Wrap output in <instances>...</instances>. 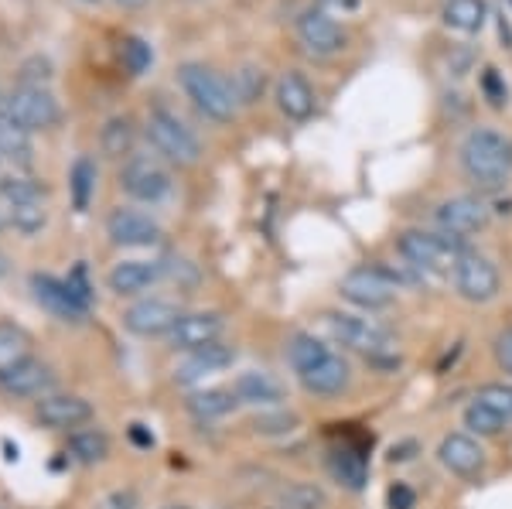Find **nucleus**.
I'll return each instance as SVG.
<instances>
[{
  "instance_id": "f257e3e1",
  "label": "nucleus",
  "mask_w": 512,
  "mask_h": 509,
  "mask_svg": "<svg viewBox=\"0 0 512 509\" xmlns=\"http://www.w3.org/2000/svg\"><path fill=\"white\" fill-rule=\"evenodd\" d=\"M461 168L468 182H475L485 192H495L512 175V141L492 127H478L461 141Z\"/></svg>"
},
{
  "instance_id": "f03ea898",
  "label": "nucleus",
  "mask_w": 512,
  "mask_h": 509,
  "mask_svg": "<svg viewBox=\"0 0 512 509\" xmlns=\"http://www.w3.org/2000/svg\"><path fill=\"white\" fill-rule=\"evenodd\" d=\"M321 322H325L328 335H332L338 346L366 356V363L383 366V369L400 366L396 339L379 322H373V318L349 315V311H325V315H321Z\"/></svg>"
},
{
  "instance_id": "7ed1b4c3",
  "label": "nucleus",
  "mask_w": 512,
  "mask_h": 509,
  "mask_svg": "<svg viewBox=\"0 0 512 509\" xmlns=\"http://www.w3.org/2000/svg\"><path fill=\"white\" fill-rule=\"evenodd\" d=\"M396 250H400V257L414 270H420L424 277H451L461 253H465L468 246L465 240L441 233V229H437V233L407 229V233H400V240H396Z\"/></svg>"
},
{
  "instance_id": "20e7f679",
  "label": "nucleus",
  "mask_w": 512,
  "mask_h": 509,
  "mask_svg": "<svg viewBox=\"0 0 512 509\" xmlns=\"http://www.w3.org/2000/svg\"><path fill=\"white\" fill-rule=\"evenodd\" d=\"M178 82L185 89V96L195 103V110L212 123H229L236 117V93L229 86V79H222L219 72H212L202 62H185L178 69Z\"/></svg>"
},
{
  "instance_id": "39448f33",
  "label": "nucleus",
  "mask_w": 512,
  "mask_h": 509,
  "mask_svg": "<svg viewBox=\"0 0 512 509\" xmlns=\"http://www.w3.org/2000/svg\"><path fill=\"white\" fill-rule=\"evenodd\" d=\"M144 134L154 151H158L164 161L178 164V168H192V164H198V158H202V141H198L175 113L164 110V106H154V110L147 113Z\"/></svg>"
},
{
  "instance_id": "423d86ee",
  "label": "nucleus",
  "mask_w": 512,
  "mask_h": 509,
  "mask_svg": "<svg viewBox=\"0 0 512 509\" xmlns=\"http://www.w3.org/2000/svg\"><path fill=\"white\" fill-rule=\"evenodd\" d=\"M120 188L134 202L154 205V202L168 199L171 175H168V168H164L158 158H147V154H134V158H127V164L120 168Z\"/></svg>"
},
{
  "instance_id": "0eeeda50",
  "label": "nucleus",
  "mask_w": 512,
  "mask_h": 509,
  "mask_svg": "<svg viewBox=\"0 0 512 509\" xmlns=\"http://www.w3.org/2000/svg\"><path fill=\"white\" fill-rule=\"evenodd\" d=\"M451 281H454V291H458V298L472 301V305H485V301H492L495 294H499V287H502L499 267H495L489 257L475 253V250L461 253V260H458V267H454Z\"/></svg>"
},
{
  "instance_id": "6e6552de",
  "label": "nucleus",
  "mask_w": 512,
  "mask_h": 509,
  "mask_svg": "<svg viewBox=\"0 0 512 509\" xmlns=\"http://www.w3.org/2000/svg\"><path fill=\"white\" fill-rule=\"evenodd\" d=\"M4 113L11 117L14 123H21L24 130H48L55 127L62 117L59 110V100L48 93L45 86H18L11 96L4 100Z\"/></svg>"
},
{
  "instance_id": "1a4fd4ad",
  "label": "nucleus",
  "mask_w": 512,
  "mask_h": 509,
  "mask_svg": "<svg viewBox=\"0 0 512 509\" xmlns=\"http://www.w3.org/2000/svg\"><path fill=\"white\" fill-rule=\"evenodd\" d=\"M338 294L362 311H383L396 301V287L386 281L373 264L349 270V274L338 281Z\"/></svg>"
},
{
  "instance_id": "9d476101",
  "label": "nucleus",
  "mask_w": 512,
  "mask_h": 509,
  "mask_svg": "<svg viewBox=\"0 0 512 509\" xmlns=\"http://www.w3.org/2000/svg\"><path fill=\"white\" fill-rule=\"evenodd\" d=\"M181 315L185 311L168 298H140L123 311V328L137 339H161V335H171Z\"/></svg>"
},
{
  "instance_id": "9b49d317",
  "label": "nucleus",
  "mask_w": 512,
  "mask_h": 509,
  "mask_svg": "<svg viewBox=\"0 0 512 509\" xmlns=\"http://www.w3.org/2000/svg\"><path fill=\"white\" fill-rule=\"evenodd\" d=\"M489 202L475 199V195H458V199H448L434 209V219L441 226V233L458 236V240H472V236L482 233L489 226Z\"/></svg>"
},
{
  "instance_id": "f8f14e48",
  "label": "nucleus",
  "mask_w": 512,
  "mask_h": 509,
  "mask_svg": "<svg viewBox=\"0 0 512 509\" xmlns=\"http://www.w3.org/2000/svg\"><path fill=\"white\" fill-rule=\"evenodd\" d=\"M35 421L48 431H79L93 421V404L76 393H45L35 404Z\"/></svg>"
},
{
  "instance_id": "ddd939ff",
  "label": "nucleus",
  "mask_w": 512,
  "mask_h": 509,
  "mask_svg": "<svg viewBox=\"0 0 512 509\" xmlns=\"http://www.w3.org/2000/svg\"><path fill=\"white\" fill-rule=\"evenodd\" d=\"M297 38H301V45L308 48L311 55H318V59L338 55L345 48L342 24H338L325 7H308V11H301V18H297Z\"/></svg>"
},
{
  "instance_id": "4468645a",
  "label": "nucleus",
  "mask_w": 512,
  "mask_h": 509,
  "mask_svg": "<svg viewBox=\"0 0 512 509\" xmlns=\"http://www.w3.org/2000/svg\"><path fill=\"white\" fill-rule=\"evenodd\" d=\"M31 294H35L38 305L45 308L52 318H59V322L79 325L82 318L89 315V308L82 305L76 294H72V287L65 281H59V277H52V274H35V277H31Z\"/></svg>"
},
{
  "instance_id": "2eb2a0df",
  "label": "nucleus",
  "mask_w": 512,
  "mask_h": 509,
  "mask_svg": "<svg viewBox=\"0 0 512 509\" xmlns=\"http://www.w3.org/2000/svg\"><path fill=\"white\" fill-rule=\"evenodd\" d=\"M222 332H226V318H222L219 311H185L181 322L171 328L168 342L178 352H195L202 346L219 342Z\"/></svg>"
},
{
  "instance_id": "dca6fc26",
  "label": "nucleus",
  "mask_w": 512,
  "mask_h": 509,
  "mask_svg": "<svg viewBox=\"0 0 512 509\" xmlns=\"http://www.w3.org/2000/svg\"><path fill=\"white\" fill-rule=\"evenodd\" d=\"M106 236H110L113 246H154L161 240V226L154 223L147 212L140 209H113L106 216Z\"/></svg>"
},
{
  "instance_id": "f3484780",
  "label": "nucleus",
  "mask_w": 512,
  "mask_h": 509,
  "mask_svg": "<svg viewBox=\"0 0 512 509\" xmlns=\"http://www.w3.org/2000/svg\"><path fill=\"white\" fill-rule=\"evenodd\" d=\"M437 462H441L451 475L475 479V475L485 469V451L475 441V434L454 431V434H444L441 445H437Z\"/></svg>"
},
{
  "instance_id": "a211bd4d",
  "label": "nucleus",
  "mask_w": 512,
  "mask_h": 509,
  "mask_svg": "<svg viewBox=\"0 0 512 509\" xmlns=\"http://www.w3.org/2000/svg\"><path fill=\"white\" fill-rule=\"evenodd\" d=\"M274 100H277V110L284 113L287 120L294 123H304L315 117V89H311V82L301 76V72H284V76L277 79L274 86Z\"/></svg>"
},
{
  "instance_id": "6ab92c4d",
  "label": "nucleus",
  "mask_w": 512,
  "mask_h": 509,
  "mask_svg": "<svg viewBox=\"0 0 512 509\" xmlns=\"http://www.w3.org/2000/svg\"><path fill=\"white\" fill-rule=\"evenodd\" d=\"M297 380H301V387L308 393H315V397H338V393L349 387L352 369H349V363H345V356H338V352L332 349L311 369L297 373Z\"/></svg>"
},
{
  "instance_id": "aec40b11",
  "label": "nucleus",
  "mask_w": 512,
  "mask_h": 509,
  "mask_svg": "<svg viewBox=\"0 0 512 509\" xmlns=\"http://www.w3.org/2000/svg\"><path fill=\"white\" fill-rule=\"evenodd\" d=\"M55 376L48 363H41V359H24L21 366H14L11 373L0 376V390L7 393V397L14 400H31V397H45L48 390H52Z\"/></svg>"
},
{
  "instance_id": "412c9836",
  "label": "nucleus",
  "mask_w": 512,
  "mask_h": 509,
  "mask_svg": "<svg viewBox=\"0 0 512 509\" xmlns=\"http://www.w3.org/2000/svg\"><path fill=\"white\" fill-rule=\"evenodd\" d=\"M164 277L161 264H151V260H120L117 267L106 274V284L117 298H137V294L151 291Z\"/></svg>"
},
{
  "instance_id": "4be33fe9",
  "label": "nucleus",
  "mask_w": 512,
  "mask_h": 509,
  "mask_svg": "<svg viewBox=\"0 0 512 509\" xmlns=\"http://www.w3.org/2000/svg\"><path fill=\"white\" fill-rule=\"evenodd\" d=\"M233 359H236V349L219 339V342H212V346L185 352V363L175 369V380L178 383H195V380H202V376L233 366Z\"/></svg>"
},
{
  "instance_id": "5701e85b",
  "label": "nucleus",
  "mask_w": 512,
  "mask_h": 509,
  "mask_svg": "<svg viewBox=\"0 0 512 509\" xmlns=\"http://www.w3.org/2000/svg\"><path fill=\"white\" fill-rule=\"evenodd\" d=\"M233 390L239 397V404L246 407H280V400H284V387H280L277 376L270 373H260V369H250V373H239L233 380Z\"/></svg>"
},
{
  "instance_id": "b1692460",
  "label": "nucleus",
  "mask_w": 512,
  "mask_h": 509,
  "mask_svg": "<svg viewBox=\"0 0 512 509\" xmlns=\"http://www.w3.org/2000/svg\"><path fill=\"white\" fill-rule=\"evenodd\" d=\"M441 18L451 31L461 35H478L489 21V4L485 0H444Z\"/></svg>"
},
{
  "instance_id": "393cba45",
  "label": "nucleus",
  "mask_w": 512,
  "mask_h": 509,
  "mask_svg": "<svg viewBox=\"0 0 512 509\" xmlns=\"http://www.w3.org/2000/svg\"><path fill=\"white\" fill-rule=\"evenodd\" d=\"M239 407V397L233 387H209V390H195L188 397V414L198 421H216V417L233 414Z\"/></svg>"
},
{
  "instance_id": "a878e982",
  "label": "nucleus",
  "mask_w": 512,
  "mask_h": 509,
  "mask_svg": "<svg viewBox=\"0 0 512 509\" xmlns=\"http://www.w3.org/2000/svg\"><path fill=\"white\" fill-rule=\"evenodd\" d=\"M328 472H332V479L338 482V486H345L352 492H359L369 479L366 458H362L355 448H332L328 451Z\"/></svg>"
},
{
  "instance_id": "bb28decb",
  "label": "nucleus",
  "mask_w": 512,
  "mask_h": 509,
  "mask_svg": "<svg viewBox=\"0 0 512 509\" xmlns=\"http://www.w3.org/2000/svg\"><path fill=\"white\" fill-rule=\"evenodd\" d=\"M65 451H69V458L79 465H103L106 458H110V438L96 428H79L69 434Z\"/></svg>"
},
{
  "instance_id": "cd10ccee",
  "label": "nucleus",
  "mask_w": 512,
  "mask_h": 509,
  "mask_svg": "<svg viewBox=\"0 0 512 509\" xmlns=\"http://www.w3.org/2000/svg\"><path fill=\"white\" fill-rule=\"evenodd\" d=\"M137 141V127L130 117H110L99 130V147H103L106 158H127L134 151Z\"/></svg>"
},
{
  "instance_id": "c85d7f7f",
  "label": "nucleus",
  "mask_w": 512,
  "mask_h": 509,
  "mask_svg": "<svg viewBox=\"0 0 512 509\" xmlns=\"http://www.w3.org/2000/svg\"><path fill=\"white\" fill-rule=\"evenodd\" d=\"M24 359H31L28 332L11 322H0V376L11 373L14 366H21Z\"/></svg>"
},
{
  "instance_id": "c756f323",
  "label": "nucleus",
  "mask_w": 512,
  "mask_h": 509,
  "mask_svg": "<svg viewBox=\"0 0 512 509\" xmlns=\"http://www.w3.org/2000/svg\"><path fill=\"white\" fill-rule=\"evenodd\" d=\"M0 158L14 164L31 161V134L0 110Z\"/></svg>"
},
{
  "instance_id": "7c9ffc66",
  "label": "nucleus",
  "mask_w": 512,
  "mask_h": 509,
  "mask_svg": "<svg viewBox=\"0 0 512 509\" xmlns=\"http://www.w3.org/2000/svg\"><path fill=\"white\" fill-rule=\"evenodd\" d=\"M229 86H233V93H236V103L253 106L256 100H263V93H267V72H263L260 65L246 62L233 72Z\"/></svg>"
},
{
  "instance_id": "2f4dec72",
  "label": "nucleus",
  "mask_w": 512,
  "mask_h": 509,
  "mask_svg": "<svg viewBox=\"0 0 512 509\" xmlns=\"http://www.w3.org/2000/svg\"><path fill=\"white\" fill-rule=\"evenodd\" d=\"M461 421H465L468 434H478V438H499V434L509 428L506 417L495 414L492 407H485L482 400H472V404L465 407V414H461Z\"/></svg>"
},
{
  "instance_id": "473e14b6",
  "label": "nucleus",
  "mask_w": 512,
  "mask_h": 509,
  "mask_svg": "<svg viewBox=\"0 0 512 509\" xmlns=\"http://www.w3.org/2000/svg\"><path fill=\"white\" fill-rule=\"evenodd\" d=\"M96 161L93 158H79L72 164V175H69V192H72V205H76L79 212L89 209V202H93L96 195Z\"/></svg>"
},
{
  "instance_id": "72a5a7b5",
  "label": "nucleus",
  "mask_w": 512,
  "mask_h": 509,
  "mask_svg": "<svg viewBox=\"0 0 512 509\" xmlns=\"http://www.w3.org/2000/svg\"><path fill=\"white\" fill-rule=\"evenodd\" d=\"M332 346H325V342L318 339V335L311 332H297L291 339V346H287V359H291L294 373H304V369H311L318 363V359H325Z\"/></svg>"
},
{
  "instance_id": "f704fd0d",
  "label": "nucleus",
  "mask_w": 512,
  "mask_h": 509,
  "mask_svg": "<svg viewBox=\"0 0 512 509\" xmlns=\"http://www.w3.org/2000/svg\"><path fill=\"white\" fill-rule=\"evenodd\" d=\"M297 424H301V417L294 414V410H284V407H263L253 414L250 428L256 434H263V438H280V434H291Z\"/></svg>"
},
{
  "instance_id": "c9c22d12",
  "label": "nucleus",
  "mask_w": 512,
  "mask_h": 509,
  "mask_svg": "<svg viewBox=\"0 0 512 509\" xmlns=\"http://www.w3.org/2000/svg\"><path fill=\"white\" fill-rule=\"evenodd\" d=\"M328 496L311 482H287L280 489V509H325Z\"/></svg>"
},
{
  "instance_id": "e433bc0d",
  "label": "nucleus",
  "mask_w": 512,
  "mask_h": 509,
  "mask_svg": "<svg viewBox=\"0 0 512 509\" xmlns=\"http://www.w3.org/2000/svg\"><path fill=\"white\" fill-rule=\"evenodd\" d=\"M7 223L18 229L21 236H35L45 229L48 223V212L45 202H31V205H7Z\"/></svg>"
},
{
  "instance_id": "4c0bfd02",
  "label": "nucleus",
  "mask_w": 512,
  "mask_h": 509,
  "mask_svg": "<svg viewBox=\"0 0 512 509\" xmlns=\"http://www.w3.org/2000/svg\"><path fill=\"white\" fill-rule=\"evenodd\" d=\"M0 199L7 205H31L45 202V188L35 178H0Z\"/></svg>"
},
{
  "instance_id": "58836bf2",
  "label": "nucleus",
  "mask_w": 512,
  "mask_h": 509,
  "mask_svg": "<svg viewBox=\"0 0 512 509\" xmlns=\"http://www.w3.org/2000/svg\"><path fill=\"white\" fill-rule=\"evenodd\" d=\"M120 59H123V65H127L130 76H144V72L151 69V62H154V52H151V45H147L144 38L130 35V38L120 41Z\"/></svg>"
},
{
  "instance_id": "ea45409f",
  "label": "nucleus",
  "mask_w": 512,
  "mask_h": 509,
  "mask_svg": "<svg viewBox=\"0 0 512 509\" xmlns=\"http://www.w3.org/2000/svg\"><path fill=\"white\" fill-rule=\"evenodd\" d=\"M475 400H482L485 407H492L495 414H502L512 424V383H485V387H478Z\"/></svg>"
},
{
  "instance_id": "a19ab883",
  "label": "nucleus",
  "mask_w": 512,
  "mask_h": 509,
  "mask_svg": "<svg viewBox=\"0 0 512 509\" xmlns=\"http://www.w3.org/2000/svg\"><path fill=\"white\" fill-rule=\"evenodd\" d=\"M478 86H482V96L489 100L492 110H502V106L509 103V86H506V79L499 76V69H485Z\"/></svg>"
},
{
  "instance_id": "79ce46f5",
  "label": "nucleus",
  "mask_w": 512,
  "mask_h": 509,
  "mask_svg": "<svg viewBox=\"0 0 512 509\" xmlns=\"http://www.w3.org/2000/svg\"><path fill=\"white\" fill-rule=\"evenodd\" d=\"M48 79H52V62L41 59V55H31L21 65V86H45Z\"/></svg>"
},
{
  "instance_id": "37998d69",
  "label": "nucleus",
  "mask_w": 512,
  "mask_h": 509,
  "mask_svg": "<svg viewBox=\"0 0 512 509\" xmlns=\"http://www.w3.org/2000/svg\"><path fill=\"white\" fill-rule=\"evenodd\" d=\"M65 284L72 287V294L82 301L86 308H93V281H89V270L86 264H76V270H72L69 277H65Z\"/></svg>"
},
{
  "instance_id": "c03bdc74",
  "label": "nucleus",
  "mask_w": 512,
  "mask_h": 509,
  "mask_svg": "<svg viewBox=\"0 0 512 509\" xmlns=\"http://www.w3.org/2000/svg\"><path fill=\"white\" fill-rule=\"evenodd\" d=\"M495 363L506 376H512V328L495 335Z\"/></svg>"
},
{
  "instance_id": "a18cd8bd",
  "label": "nucleus",
  "mask_w": 512,
  "mask_h": 509,
  "mask_svg": "<svg viewBox=\"0 0 512 509\" xmlns=\"http://www.w3.org/2000/svg\"><path fill=\"white\" fill-rule=\"evenodd\" d=\"M386 503H390V509H414L417 496H414V489H410V486L396 482V486H390V492H386Z\"/></svg>"
},
{
  "instance_id": "49530a36",
  "label": "nucleus",
  "mask_w": 512,
  "mask_h": 509,
  "mask_svg": "<svg viewBox=\"0 0 512 509\" xmlns=\"http://www.w3.org/2000/svg\"><path fill=\"white\" fill-rule=\"evenodd\" d=\"M99 509H137V496L130 489H120V492H110V496L99 503Z\"/></svg>"
},
{
  "instance_id": "de8ad7c7",
  "label": "nucleus",
  "mask_w": 512,
  "mask_h": 509,
  "mask_svg": "<svg viewBox=\"0 0 512 509\" xmlns=\"http://www.w3.org/2000/svg\"><path fill=\"white\" fill-rule=\"evenodd\" d=\"M362 0H318V7H325V11H355Z\"/></svg>"
},
{
  "instance_id": "09e8293b",
  "label": "nucleus",
  "mask_w": 512,
  "mask_h": 509,
  "mask_svg": "<svg viewBox=\"0 0 512 509\" xmlns=\"http://www.w3.org/2000/svg\"><path fill=\"white\" fill-rule=\"evenodd\" d=\"M120 7H127V11H137V7H144V4H151V0H117Z\"/></svg>"
},
{
  "instance_id": "8fccbe9b",
  "label": "nucleus",
  "mask_w": 512,
  "mask_h": 509,
  "mask_svg": "<svg viewBox=\"0 0 512 509\" xmlns=\"http://www.w3.org/2000/svg\"><path fill=\"white\" fill-rule=\"evenodd\" d=\"M7 270H11V260H7V253L0 250V277H7Z\"/></svg>"
},
{
  "instance_id": "3c124183",
  "label": "nucleus",
  "mask_w": 512,
  "mask_h": 509,
  "mask_svg": "<svg viewBox=\"0 0 512 509\" xmlns=\"http://www.w3.org/2000/svg\"><path fill=\"white\" fill-rule=\"evenodd\" d=\"M499 31H502V38H506V45L512 48V31H509V24H506V21H499Z\"/></svg>"
},
{
  "instance_id": "603ef678",
  "label": "nucleus",
  "mask_w": 512,
  "mask_h": 509,
  "mask_svg": "<svg viewBox=\"0 0 512 509\" xmlns=\"http://www.w3.org/2000/svg\"><path fill=\"white\" fill-rule=\"evenodd\" d=\"M164 509H192V506H164Z\"/></svg>"
},
{
  "instance_id": "864d4df0",
  "label": "nucleus",
  "mask_w": 512,
  "mask_h": 509,
  "mask_svg": "<svg viewBox=\"0 0 512 509\" xmlns=\"http://www.w3.org/2000/svg\"><path fill=\"white\" fill-rule=\"evenodd\" d=\"M0 229H4V216H0Z\"/></svg>"
},
{
  "instance_id": "5fc2aeb1",
  "label": "nucleus",
  "mask_w": 512,
  "mask_h": 509,
  "mask_svg": "<svg viewBox=\"0 0 512 509\" xmlns=\"http://www.w3.org/2000/svg\"><path fill=\"white\" fill-rule=\"evenodd\" d=\"M277 509H280V506H277Z\"/></svg>"
}]
</instances>
